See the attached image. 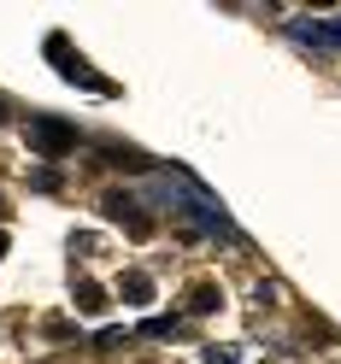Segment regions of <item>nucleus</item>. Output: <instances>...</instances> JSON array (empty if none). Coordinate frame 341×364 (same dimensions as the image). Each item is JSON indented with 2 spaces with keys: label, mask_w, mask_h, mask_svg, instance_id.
Returning a JSON list of instances; mask_svg holds the SVG:
<instances>
[{
  "label": "nucleus",
  "mask_w": 341,
  "mask_h": 364,
  "mask_svg": "<svg viewBox=\"0 0 341 364\" xmlns=\"http://www.w3.org/2000/svg\"><path fill=\"white\" fill-rule=\"evenodd\" d=\"M218 306V288H206V282H200L194 294H189V311H212Z\"/></svg>",
  "instance_id": "39448f33"
},
{
  "label": "nucleus",
  "mask_w": 341,
  "mask_h": 364,
  "mask_svg": "<svg viewBox=\"0 0 341 364\" xmlns=\"http://www.w3.org/2000/svg\"><path fill=\"white\" fill-rule=\"evenodd\" d=\"M100 212H106V218H118V223H130L135 235H147V218L135 212V194H118V188H112V194H100Z\"/></svg>",
  "instance_id": "f03ea898"
},
{
  "label": "nucleus",
  "mask_w": 341,
  "mask_h": 364,
  "mask_svg": "<svg viewBox=\"0 0 341 364\" xmlns=\"http://www.w3.org/2000/svg\"><path fill=\"white\" fill-rule=\"evenodd\" d=\"M0 253H6V235H0Z\"/></svg>",
  "instance_id": "6e6552de"
},
{
  "label": "nucleus",
  "mask_w": 341,
  "mask_h": 364,
  "mask_svg": "<svg viewBox=\"0 0 341 364\" xmlns=\"http://www.w3.org/2000/svg\"><path fill=\"white\" fill-rule=\"evenodd\" d=\"M206 364H236V353H218V347H212V353H206Z\"/></svg>",
  "instance_id": "0eeeda50"
},
{
  "label": "nucleus",
  "mask_w": 341,
  "mask_h": 364,
  "mask_svg": "<svg viewBox=\"0 0 341 364\" xmlns=\"http://www.w3.org/2000/svg\"><path fill=\"white\" fill-rule=\"evenodd\" d=\"M324 41H330V48H341V18H330V24H324Z\"/></svg>",
  "instance_id": "423d86ee"
},
{
  "label": "nucleus",
  "mask_w": 341,
  "mask_h": 364,
  "mask_svg": "<svg viewBox=\"0 0 341 364\" xmlns=\"http://www.w3.org/2000/svg\"><path fill=\"white\" fill-rule=\"evenodd\" d=\"M24 141H30V153H41V159H59V153L77 147V129L65 124V118H30Z\"/></svg>",
  "instance_id": "f257e3e1"
},
{
  "label": "nucleus",
  "mask_w": 341,
  "mask_h": 364,
  "mask_svg": "<svg viewBox=\"0 0 341 364\" xmlns=\"http://www.w3.org/2000/svg\"><path fill=\"white\" fill-rule=\"evenodd\" d=\"M77 306H83V311H100V306H106V288H100V282H77Z\"/></svg>",
  "instance_id": "20e7f679"
},
{
  "label": "nucleus",
  "mask_w": 341,
  "mask_h": 364,
  "mask_svg": "<svg viewBox=\"0 0 341 364\" xmlns=\"http://www.w3.org/2000/svg\"><path fill=\"white\" fill-rule=\"evenodd\" d=\"M124 300H130V306H147V300H153V282L142 277V270H130V277H124Z\"/></svg>",
  "instance_id": "7ed1b4c3"
}]
</instances>
